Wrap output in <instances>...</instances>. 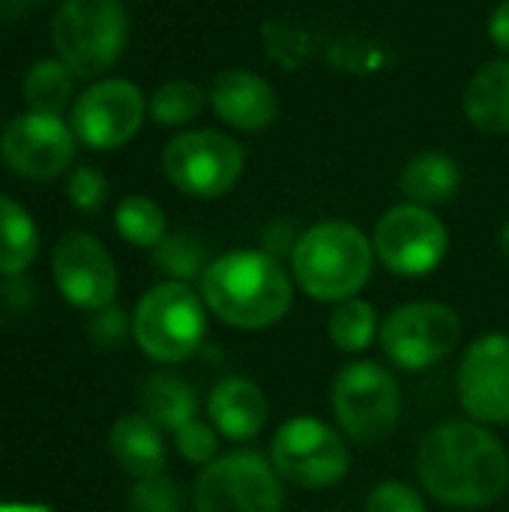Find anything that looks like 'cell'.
<instances>
[{
    "instance_id": "23",
    "label": "cell",
    "mask_w": 509,
    "mask_h": 512,
    "mask_svg": "<svg viewBox=\"0 0 509 512\" xmlns=\"http://www.w3.org/2000/svg\"><path fill=\"white\" fill-rule=\"evenodd\" d=\"M39 252V231L30 213L9 195H0V273H24Z\"/></svg>"
},
{
    "instance_id": "26",
    "label": "cell",
    "mask_w": 509,
    "mask_h": 512,
    "mask_svg": "<svg viewBox=\"0 0 509 512\" xmlns=\"http://www.w3.org/2000/svg\"><path fill=\"white\" fill-rule=\"evenodd\" d=\"M207 105V90L195 81L174 78L153 90L147 102V114L156 126H186L192 123Z\"/></svg>"
},
{
    "instance_id": "6",
    "label": "cell",
    "mask_w": 509,
    "mask_h": 512,
    "mask_svg": "<svg viewBox=\"0 0 509 512\" xmlns=\"http://www.w3.org/2000/svg\"><path fill=\"white\" fill-rule=\"evenodd\" d=\"M333 414L339 429L360 447L387 441L402 414V393L390 369L375 360L348 363L333 381Z\"/></svg>"
},
{
    "instance_id": "25",
    "label": "cell",
    "mask_w": 509,
    "mask_h": 512,
    "mask_svg": "<svg viewBox=\"0 0 509 512\" xmlns=\"http://www.w3.org/2000/svg\"><path fill=\"white\" fill-rule=\"evenodd\" d=\"M114 225L117 234L138 249H156L168 234L162 207L147 195H126L114 210Z\"/></svg>"
},
{
    "instance_id": "3",
    "label": "cell",
    "mask_w": 509,
    "mask_h": 512,
    "mask_svg": "<svg viewBox=\"0 0 509 512\" xmlns=\"http://www.w3.org/2000/svg\"><path fill=\"white\" fill-rule=\"evenodd\" d=\"M372 267V240L354 222L339 219L306 228L291 252L297 285L321 303H342L357 297L372 279Z\"/></svg>"
},
{
    "instance_id": "12",
    "label": "cell",
    "mask_w": 509,
    "mask_h": 512,
    "mask_svg": "<svg viewBox=\"0 0 509 512\" xmlns=\"http://www.w3.org/2000/svg\"><path fill=\"white\" fill-rule=\"evenodd\" d=\"M147 117L144 90L129 78H99L78 93L69 126L75 138L90 150L126 147Z\"/></svg>"
},
{
    "instance_id": "32",
    "label": "cell",
    "mask_w": 509,
    "mask_h": 512,
    "mask_svg": "<svg viewBox=\"0 0 509 512\" xmlns=\"http://www.w3.org/2000/svg\"><path fill=\"white\" fill-rule=\"evenodd\" d=\"M126 330H129L126 315L114 306L96 312V318L90 321V339L102 348H117L126 339Z\"/></svg>"
},
{
    "instance_id": "9",
    "label": "cell",
    "mask_w": 509,
    "mask_h": 512,
    "mask_svg": "<svg viewBox=\"0 0 509 512\" xmlns=\"http://www.w3.org/2000/svg\"><path fill=\"white\" fill-rule=\"evenodd\" d=\"M270 462L282 480L300 489H330L345 480L351 453L333 426L303 414L276 429Z\"/></svg>"
},
{
    "instance_id": "29",
    "label": "cell",
    "mask_w": 509,
    "mask_h": 512,
    "mask_svg": "<svg viewBox=\"0 0 509 512\" xmlns=\"http://www.w3.org/2000/svg\"><path fill=\"white\" fill-rule=\"evenodd\" d=\"M174 444H177V453L192 462V465H210L216 462V453H219V432L216 426H207L201 420H189L183 429L174 432Z\"/></svg>"
},
{
    "instance_id": "17",
    "label": "cell",
    "mask_w": 509,
    "mask_h": 512,
    "mask_svg": "<svg viewBox=\"0 0 509 512\" xmlns=\"http://www.w3.org/2000/svg\"><path fill=\"white\" fill-rule=\"evenodd\" d=\"M207 411H210V423L216 426V432L225 435L228 441L258 438L270 414L267 396L261 393V387L240 375H228L210 390Z\"/></svg>"
},
{
    "instance_id": "10",
    "label": "cell",
    "mask_w": 509,
    "mask_h": 512,
    "mask_svg": "<svg viewBox=\"0 0 509 512\" xmlns=\"http://www.w3.org/2000/svg\"><path fill=\"white\" fill-rule=\"evenodd\" d=\"M378 339L390 363L408 372H423L459 348L462 318L447 303H405L387 315Z\"/></svg>"
},
{
    "instance_id": "2",
    "label": "cell",
    "mask_w": 509,
    "mask_h": 512,
    "mask_svg": "<svg viewBox=\"0 0 509 512\" xmlns=\"http://www.w3.org/2000/svg\"><path fill=\"white\" fill-rule=\"evenodd\" d=\"M201 300L234 330H264L288 315L294 291L279 258L258 249H234L207 264Z\"/></svg>"
},
{
    "instance_id": "13",
    "label": "cell",
    "mask_w": 509,
    "mask_h": 512,
    "mask_svg": "<svg viewBox=\"0 0 509 512\" xmlns=\"http://www.w3.org/2000/svg\"><path fill=\"white\" fill-rule=\"evenodd\" d=\"M75 132L57 114L24 111L12 117L0 135L6 168L24 180H54L75 159Z\"/></svg>"
},
{
    "instance_id": "4",
    "label": "cell",
    "mask_w": 509,
    "mask_h": 512,
    "mask_svg": "<svg viewBox=\"0 0 509 512\" xmlns=\"http://www.w3.org/2000/svg\"><path fill=\"white\" fill-rule=\"evenodd\" d=\"M51 42L75 78H102L126 51L129 15L120 0H63L51 21Z\"/></svg>"
},
{
    "instance_id": "20",
    "label": "cell",
    "mask_w": 509,
    "mask_h": 512,
    "mask_svg": "<svg viewBox=\"0 0 509 512\" xmlns=\"http://www.w3.org/2000/svg\"><path fill=\"white\" fill-rule=\"evenodd\" d=\"M462 186V168L453 156L441 150L417 153L411 162H405L399 174V189L411 204L420 207H438L447 204Z\"/></svg>"
},
{
    "instance_id": "27",
    "label": "cell",
    "mask_w": 509,
    "mask_h": 512,
    "mask_svg": "<svg viewBox=\"0 0 509 512\" xmlns=\"http://www.w3.org/2000/svg\"><path fill=\"white\" fill-rule=\"evenodd\" d=\"M153 261L171 282H186L189 285L192 279L204 276L207 249L195 234L177 231V234H165V240L153 249Z\"/></svg>"
},
{
    "instance_id": "24",
    "label": "cell",
    "mask_w": 509,
    "mask_h": 512,
    "mask_svg": "<svg viewBox=\"0 0 509 512\" xmlns=\"http://www.w3.org/2000/svg\"><path fill=\"white\" fill-rule=\"evenodd\" d=\"M327 333H330V342L339 351H345V354H363L375 342V336H381V330H378V312H375L372 303H366L360 297L342 300L330 312Z\"/></svg>"
},
{
    "instance_id": "22",
    "label": "cell",
    "mask_w": 509,
    "mask_h": 512,
    "mask_svg": "<svg viewBox=\"0 0 509 512\" xmlns=\"http://www.w3.org/2000/svg\"><path fill=\"white\" fill-rule=\"evenodd\" d=\"M141 405H144V414L159 429H168V432L183 429L198 414V399H195L192 387L174 375H165V372H156L144 381Z\"/></svg>"
},
{
    "instance_id": "16",
    "label": "cell",
    "mask_w": 509,
    "mask_h": 512,
    "mask_svg": "<svg viewBox=\"0 0 509 512\" xmlns=\"http://www.w3.org/2000/svg\"><path fill=\"white\" fill-rule=\"evenodd\" d=\"M207 102L222 123L240 132H264L279 120V96L252 69H225L207 87Z\"/></svg>"
},
{
    "instance_id": "35",
    "label": "cell",
    "mask_w": 509,
    "mask_h": 512,
    "mask_svg": "<svg viewBox=\"0 0 509 512\" xmlns=\"http://www.w3.org/2000/svg\"><path fill=\"white\" fill-rule=\"evenodd\" d=\"M39 3H45V0H3V6H6V9H12V12L33 9V6H39Z\"/></svg>"
},
{
    "instance_id": "11",
    "label": "cell",
    "mask_w": 509,
    "mask_h": 512,
    "mask_svg": "<svg viewBox=\"0 0 509 512\" xmlns=\"http://www.w3.org/2000/svg\"><path fill=\"white\" fill-rule=\"evenodd\" d=\"M375 258L396 276L420 279L441 267L450 249V234L432 207L399 204L390 207L375 225Z\"/></svg>"
},
{
    "instance_id": "31",
    "label": "cell",
    "mask_w": 509,
    "mask_h": 512,
    "mask_svg": "<svg viewBox=\"0 0 509 512\" xmlns=\"http://www.w3.org/2000/svg\"><path fill=\"white\" fill-rule=\"evenodd\" d=\"M366 512H426V504L408 483L387 480L366 498Z\"/></svg>"
},
{
    "instance_id": "21",
    "label": "cell",
    "mask_w": 509,
    "mask_h": 512,
    "mask_svg": "<svg viewBox=\"0 0 509 512\" xmlns=\"http://www.w3.org/2000/svg\"><path fill=\"white\" fill-rule=\"evenodd\" d=\"M21 90L30 111L63 117L75 105V72L60 57H42L27 69Z\"/></svg>"
},
{
    "instance_id": "34",
    "label": "cell",
    "mask_w": 509,
    "mask_h": 512,
    "mask_svg": "<svg viewBox=\"0 0 509 512\" xmlns=\"http://www.w3.org/2000/svg\"><path fill=\"white\" fill-rule=\"evenodd\" d=\"M0 512H51L39 504H0Z\"/></svg>"
},
{
    "instance_id": "33",
    "label": "cell",
    "mask_w": 509,
    "mask_h": 512,
    "mask_svg": "<svg viewBox=\"0 0 509 512\" xmlns=\"http://www.w3.org/2000/svg\"><path fill=\"white\" fill-rule=\"evenodd\" d=\"M489 39L509 54V0H501L489 18Z\"/></svg>"
},
{
    "instance_id": "15",
    "label": "cell",
    "mask_w": 509,
    "mask_h": 512,
    "mask_svg": "<svg viewBox=\"0 0 509 512\" xmlns=\"http://www.w3.org/2000/svg\"><path fill=\"white\" fill-rule=\"evenodd\" d=\"M459 402L480 426L509 423V336L489 333L468 345L459 366Z\"/></svg>"
},
{
    "instance_id": "18",
    "label": "cell",
    "mask_w": 509,
    "mask_h": 512,
    "mask_svg": "<svg viewBox=\"0 0 509 512\" xmlns=\"http://www.w3.org/2000/svg\"><path fill=\"white\" fill-rule=\"evenodd\" d=\"M462 108L468 123L483 135H507L509 132V57L483 63L462 96Z\"/></svg>"
},
{
    "instance_id": "28",
    "label": "cell",
    "mask_w": 509,
    "mask_h": 512,
    "mask_svg": "<svg viewBox=\"0 0 509 512\" xmlns=\"http://www.w3.org/2000/svg\"><path fill=\"white\" fill-rule=\"evenodd\" d=\"M129 504H132V512H180L183 510V495L171 477L156 474V477L135 483Z\"/></svg>"
},
{
    "instance_id": "1",
    "label": "cell",
    "mask_w": 509,
    "mask_h": 512,
    "mask_svg": "<svg viewBox=\"0 0 509 512\" xmlns=\"http://www.w3.org/2000/svg\"><path fill=\"white\" fill-rule=\"evenodd\" d=\"M417 474L435 501L480 510L507 495L509 453L480 423H441L420 441Z\"/></svg>"
},
{
    "instance_id": "8",
    "label": "cell",
    "mask_w": 509,
    "mask_h": 512,
    "mask_svg": "<svg viewBox=\"0 0 509 512\" xmlns=\"http://www.w3.org/2000/svg\"><path fill=\"white\" fill-rule=\"evenodd\" d=\"M282 501L279 471L252 450L219 456L195 483L198 512H282Z\"/></svg>"
},
{
    "instance_id": "19",
    "label": "cell",
    "mask_w": 509,
    "mask_h": 512,
    "mask_svg": "<svg viewBox=\"0 0 509 512\" xmlns=\"http://www.w3.org/2000/svg\"><path fill=\"white\" fill-rule=\"evenodd\" d=\"M108 447L114 462L135 480L162 474L165 468V441L159 426L147 414H126L111 426Z\"/></svg>"
},
{
    "instance_id": "7",
    "label": "cell",
    "mask_w": 509,
    "mask_h": 512,
    "mask_svg": "<svg viewBox=\"0 0 509 512\" xmlns=\"http://www.w3.org/2000/svg\"><path fill=\"white\" fill-rule=\"evenodd\" d=\"M243 165V147L216 129L180 132L162 150V171L168 183L192 198L228 195L243 177Z\"/></svg>"
},
{
    "instance_id": "30",
    "label": "cell",
    "mask_w": 509,
    "mask_h": 512,
    "mask_svg": "<svg viewBox=\"0 0 509 512\" xmlns=\"http://www.w3.org/2000/svg\"><path fill=\"white\" fill-rule=\"evenodd\" d=\"M66 195L78 210L96 213L108 198V180H105V174L99 168L78 165V168H72V174L66 180Z\"/></svg>"
},
{
    "instance_id": "36",
    "label": "cell",
    "mask_w": 509,
    "mask_h": 512,
    "mask_svg": "<svg viewBox=\"0 0 509 512\" xmlns=\"http://www.w3.org/2000/svg\"><path fill=\"white\" fill-rule=\"evenodd\" d=\"M498 246H501V252H504V258L509 261V222L501 228V234H498Z\"/></svg>"
},
{
    "instance_id": "14",
    "label": "cell",
    "mask_w": 509,
    "mask_h": 512,
    "mask_svg": "<svg viewBox=\"0 0 509 512\" xmlns=\"http://www.w3.org/2000/svg\"><path fill=\"white\" fill-rule=\"evenodd\" d=\"M51 273L57 291L78 309L102 312L114 303L117 267L108 249L84 231H72L57 240L51 255Z\"/></svg>"
},
{
    "instance_id": "5",
    "label": "cell",
    "mask_w": 509,
    "mask_h": 512,
    "mask_svg": "<svg viewBox=\"0 0 509 512\" xmlns=\"http://www.w3.org/2000/svg\"><path fill=\"white\" fill-rule=\"evenodd\" d=\"M132 333L138 348L156 363L189 360L207 333L204 300L186 282H162L150 288L132 318Z\"/></svg>"
}]
</instances>
